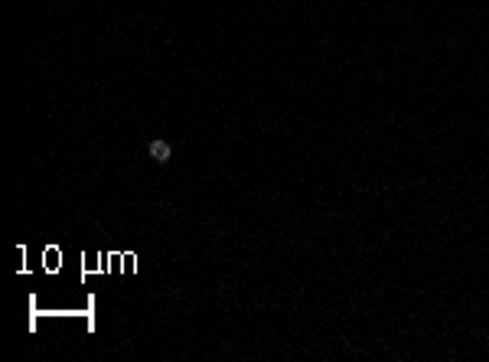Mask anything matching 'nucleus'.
Returning a JSON list of instances; mask_svg holds the SVG:
<instances>
[{
  "instance_id": "nucleus-1",
  "label": "nucleus",
  "mask_w": 489,
  "mask_h": 362,
  "mask_svg": "<svg viewBox=\"0 0 489 362\" xmlns=\"http://www.w3.org/2000/svg\"><path fill=\"white\" fill-rule=\"evenodd\" d=\"M147 154H150V157H154V160H157V163H166V160H170V157H173V150H170V144H166V141H160V137H157V141H150V144H147Z\"/></svg>"
}]
</instances>
